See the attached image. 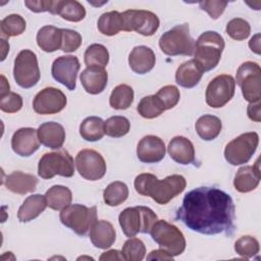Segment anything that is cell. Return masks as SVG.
Masks as SVG:
<instances>
[{"mask_svg":"<svg viewBox=\"0 0 261 261\" xmlns=\"http://www.w3.org/2000/svg\"><path fill=\"white\" fill-rule=\"evenodd\" d=\"M234 210L228 194L217 188L200 187L185 195L176 218L202 234H229L234 228Z\"/></svg>","mask_w":261,"mask_h":261,"instance_id":"1","label":"cell"},{"mask_svg":"<svg viewBox=\"0 0 261 261\" xmlns=\"http://www.w3.org/2000/svg\"><path fill=\"white\" fill-rule=\"evenodd\" d=\"M134 185L140 195L151 197L156 203L165 205L186 189L187 180L180 174L168 175L159 180L152 173H141L136 176Z\"/></svg>","mask_w":261,"mask_h":261,"instance_id":"2","label":"cell"},{"mask_svg":"<svg viewBox=\"0 0 261 261\" xmlns=\"http://www.w3.org/2000/svg\"><path fill=\"white\" fill-rule=\"evenodd\" d=\"M224 39L213 31L204 32L196 41L194 60L206 72L214 69L221 58L224 49Z\"/></svg>","mask_w":261,"mask_h":261,"instance_id":"3","label":"cell"},{"mask_svg":"<svg viewBox=\"0 0 261 261\" xmlns=\"http://www.w3.org/2000/svg\"><path fill=\"white\" fill-rule=\"evenodd\" d=\"M157 220L156 213L145 206L127 207L118 216L121 229L127 238H133L139 232L150 233L153 224Z\"/></svg>","mask_w":261,"mask_h":261,"instance_id":"4","label":"cell"},{"mask_svg":"<svg viewBox=\"0 0 261 261\" xmlns=\"http://www.w3.org/2000/svg\"><path fill=\"white\" fill-rule=\"evenodd\" d=\"M196 41L190 34L189 23L177 24L166 31L159 39V47L161 51L168 56L194 54Z\"/></svg>","mask_w":261,"mask_h":261,"instance_id":"5","label":"cell"},{"mask_svg":"<svg viewBox=\"0 0 261 261\" xmlns=\"http://www.w3.org/2000/svg\"><path fill=\"white\" fill-rule=\"evenodd\" d=\"M63 225L73 230L79 236H86L97 219L96 206L87 207L82 204H69L59 214Z\"/></svg>","mask_w":261,"mask_h":261,"instance_id":"6","label":"cell"},{"mask_svg":"<svg viewBox=\"0 0 261 261\" xmlns=\"http://www.w3.org/2000/svg\"><path fill=\"white\" fill-rule=\"evenodd\" d=\"M150 233L160 249L165 250L173 257L180 255L186 249V239L181 230L166 220H157Z\"/></svg>","mask_w":261,"mask_h":261,"instance_id":"7","label":"cell"},{"mask_svg":"<svg viewBox=\"0 0 261 261\" xmlns=\"http://www.w3.org/2000/svg\"><path fill=\"white\" fill-rule=\"evenodd\" d=\"M38 174L44 179H50L55 175L71 177L74 174L73 159L64 149L45 153L39 161Z\"/></svg>","mask_w":261,"mask_h":261,"instance_id":"8","label":"cell"},{"mask_svg":"<svg viewBox=\"0 0 261 261\" xmlns=\"http://www.w3.org/2000/svg\"><path fill=\"white\" fill-rule=\"evenodd\" d=\"M40 76L36 53L28 49L21 50L14 59L13 77L16 84L23 89H30L38 84Z\"/></svg>","mask_w":261,"mask_h":261,"instance_id":"9","label":"cell"},{"mask_svg":"<svg viewBox=\"0 0 261 261\" xmlns=\"http://www.w3.org/2000/svg\"><path fill=\"white\" fill-rule=\"evenodd\" d=\"M237 85L242 90L243 97L246 101L253 103L261 99V68L260 65L253 61L242 63L237 70Z\"/></svg>","mask_w":261,"mask_h":261,"instance_id":"10","label":"cell"},{"mask_svg":"<svg viewBox=\"0 0 261 261\" xmlns=\"http://www.w3.org/2000/svg\"><path fill=\"white\" fill-rule=\"evenodd\" d=\"M259 144V136L255 132L245 133L230 141L224 149V158L231 165H242L252 158Z\"/></svg>","mask_w":261,"mask_h":261,"instance_id":"11","label":"cell"},{"mask_svg":"<svg viewBox=\"0 0 261 261\" xmlns=\"http://www.w3.org/2000/svg\"><path fill=\"white\" fill-rule=\"evenodd\" d=\"M121 15L123 19L122 31H134L146 37L154 35L160 24L158 16L149 10L129 9L122 12Z\"/></svg>","mask_w":261,"mask_h":261,"instance_id":"12","label":"cell"},{"mask_svg":"<svg viewBox=\"0 0 261 261\" xmlns=\"http://www.w3.org/2000/svg\"><path fill=\"white\" fill-rule=\"evenodd\" d=\"M234 91V79L230 74H219L215 76L206 88V103L212 108L223 107L232 99Z\"/></svg>","mask_w":261,"mask_h":261,"instance_id":"13","label":"cell"},{"mask_svg":"<svg viewBox=\"0 0 261 261\" xmlns=\"http://www.w3.org/2000/svg\"><path fill=\"white\" fill-rule=\"evenodd\" d=\"M75 166L82 177L92 181L101 179L107 169L103 156L92 149H84L77 153Z\"/></svg>","mask_w":261,"mask_h":261,"instance_id":"14","label":"cell"},{"mask_svg":"<svg viewBox=\"0 0 261 261\" xmlns=\"http://www.w3.org/2000/svg\"><path fill=\"white\" fill-rule=\"evenodd\" d=\"M81 64L79 58L73 55L57 57L51 66V73L55 81L73 91L76 87V75Z\"/></svg>","mask_w":261,"mask_h":261,"instance_id":"15","label":"cell"},{"mask_svg":"<svg viewBox=\"0 0 261 261\" xmlns=\"http://www.w3.org/2000/svg\"><path fill=\"white\" fill-rule=\"evenodd\" d=\"M66 103V96L61 90L47 87L35 96L33 108L38 114H55L63 110Z\"/></svg>","mask_w":261,"mask_h":261,"instance_id":"16","label":"cell"},{"mask_svg":"<svg viewBox=\"0 0 261 261\" xmlns=\"http://www.w3.org/2000/svg\"><path fill=\"white\" fill-rule=\"evenodd\" d=\"M165 144L157 136L148 135L140 140L137 146V156L144 163L160 162L165 156Z\"/></svg>","mask_w":261,"mask_h":261,"instance_id":"17","label":"cell"},{"mask_svg":"<svg viewBox=\"0 0 261 261\" xmlns=\"http://www.w3.org/2000/svg\"><path fill=\"white\" fill-rule=\"evenodd\" d=\"M40 147L38 130L33 127H21L11 138V148L21 157L33 155Z\"/></svg>","mask_w":261,"mask_h":261,"instance_id":"18","label":"cell"},{"mask_svg":"<svg viewBox=\"0 0 261 261\" xmlns=\"http://www.w3.org/2000/svg\"><path fill=\"white\" fill-rule=\"evenodd\" d=\"M85 91L91 95H97L104 91L108 82V73L104 67L87 66L80 76Z\"/></svg>","mask_w":261,"mask_h":261,"instance_id":"19","label":"cell"},{"mask_svg":"<svg viewBox=\"0 0 261 261\" xmlns=\"http://www.w3.org/2000/svg\"><path fill=\"white\" fill-rule=\"evenodd\" d=\"M156 62L155 53L147 46L135 47L128 55V64L130 69L139 74H144L152 70Z\"/></svg>","mask_w":261,"mask_h":261,"instance_id":"20","label":"cell"},{"mask_svg":"<svg viewBox=\"0 0 261 261\" xmlns=\"http://www.w3.org/2000/svg\"><path fill=\"white\" fill-rule=\"evenodd\" d=\"M167 152L172 160L187 165L195 161V148L193 143L182 136H176L168 144Z\"/></svg>","mask_w":261,"mask_h":261,"instance_id":"21","label":"cell"},{"mask_svg":"<svg viewBox=\"0 0 261 261\" xmlns=\"http://www.w3.org/2000/svg\"><path fill=\"white\" fill-rule=\"evenodd\" d=\"M260 178L259 160H257L254 165L243 166L237 171L233 179V186L240 193H249L258 187Z\"/></svg>","mask_w":261,"mask_h":261,"instance_id":"22","label":"cell"},{"mask_svg":"<svg viewBox=\"0 0 261 261\" xmlns=\"http://www.w3.org/2000/svg\"><path fill=\"white\" fill-rule=\"evenodd\" d=\"M37 130L40 143L47 148L60 149L65 141L64 127L58 122H44Z\"/></svg>","mask_w":261,"mask_h":261,"instance_id":"23","label":"cell"},{"mask_svg":"<svg viewBox=\"0 0 261 261\" xmlns=\"http://www.w3.org/2000/svg\"><path fill=\"white\" fill-rule=\"evenodd\" d=\"M92 244L98 249L110 248L116 240V231L107 220H97L90 229Z\"/></svg>","mask_w":261,"mask_h":261,"instance_id":"24","label":"cell"},{"mask_svg":"<svg viewBox=\"0 0 261 261\" xmlns=\"http://www.w3.org/2000/svg\"><path fill=\"white\" fill-rule=\"evenodd\" d=\"M37 184L38 179L35 175L24 173L19 170L11 172L4 179L6 189L14 194L19 195L33 193L37 188Z\"/></svg>","mask_w":261,"mask_h":261,"instance_id":"25","label":"cell"},{"mask_svg":"<svg viewBox=\"0 0 261 261\" xmlns=\"http://www.w3.org/2000/svg\"><path fill=\"white\" fill-rule=\"evenodd\" d=\"M203 73L204 71L201 69L199 64L194 59H190L177 67L175 72V82L182 88L191 89L199 84Z\"/></svg>","mask_w":261,"mask_h":261,"instance_id":"26","label":"cell"},{"mask_svg":"<svg viewBox=\"0 0 261 261\" xmlns=\"http://www.w3.org/2000/svg\"><path fill=\"white\" fill-rule=\"evenodd\" d=\"M37 44L44 52H54L61 49L62 29L53 25H44L37 33Z\"/></svg>","mask_w":261,"mask_h":261,"instance_id":"27","label":"cell"},{"mask_svg":"<svg viewBox=\"0 0 261 261\" xmlns=\"http://www.w3.org/2000/svg\"><path fill=\"white\" fill-rule=\"evenodd\" d=\"M47 207L45 195L35 194L29 196L18 209L17 217L20 222H29L37 218Z\"/></svg>","mask_w":261,"mask_h":261,"instance_id":"28","label":"cell"},{"mask_svg":"<svg viewBox=\"0 0 261 261\" xmlns=\"http://www.w3.org/2000/svg\"><path fill=\"white\" fill-rule=\"evenodd\" d=\"M52 14H58L65 20L77 22L85 18L86 9L75 0H57L54 1Z\"/></svg>","mask_w":261,"mask_h":261,"instance_id":"29","label":"cell"},{"mask_svg":"<svg viewBox=\"0 0 261 261\" xmlns=\"http://www.w3.org/2000/svg\"><path fill=\"white\" fill-rule=\"evenodd\" d=\"M198 136L204 141H212L221 132L222 123L220 118L211 114H204L198 118L195 124Z\"/></svg>","mask_w":261,"mask_h":261,"instance_id":"30","label":"cell"},{"mask_svg":"<svg viewBox=\"0 0 261 261\" xmlns=\"http://www.w3.org/2000/svg\"><path fill=\"white\" fill-rule=\"evenodd\" d=\"M47 206L53 210H62L71 203V191L64 186L56 185L51 187L45 194Z\"/></svg>","mask_w":261,"mask_h":261,"instance_id":"31","label":"cell"},{"mask_svg":"<svg viewBox=\"0 0 261 261\" xmlns=\"http://www.w3.org/2000/svg\"><path fill=\"white\" fill-rule=\"evenodd\" d=\"M104 120L98 116H89L80 125L81 137L88 142H96L105 135Z\"/></svg>","mask_w":261,"mask_h":261,"instance_id":"32","label":"cell"},{"mask_svg":"<svg viewBox=\"0 0 261 261\" xmlns=\"http://www.w3.org/2000/svg\"><path fill=\"white\" fill-rule=\"evenodd\" d=\"M97 27L99 32L105 36L117 35L123 30L122 15L120 12L114 10L105 12L99 17Z\"/></svg>","mask_w":261,"mask_h":261,"instance_id":"33","label":"cell"},{"mask_svg":"<svg viewBox=\"0 0 261 261\" xmlns=\"http://www.w3.org/2000/svg\"><path fill=\"white\" fill-rule=\"evenodd\" d=\"M134 101V90L130 86L121 84L116 86L109 97V104L117 110L127 109Z\"/></svg>","mask_w":261,"mask_h":261,"instance_id":"34","label":"cell"},{"mask_svg":"<svg viewBox=\"0 0 261 261\" xmlns=\"http://www.w3.org/2000/svg\"><path fill=\"white\" fill-rule=\"evenodd\" d=\"M128 197L127 186L119 180L109 184L103 192L104 202L111 207L122 204Z\"/></svg>","mask_w":261,"mask_h":261,"instance_id":"35","label":"cell"},{"mask_svg":"<svg viewBox=\"0 0 261 261\" xmlns=\"http://www.w3.org/2000/svg\"><path fill=\"white\" fill-rule=\"evenodd\" d=\"M139 114L147 119H152L161 115L165 109L156 95L146 96L141 99L137 106Z\"/></svg>","mask_w":261,"mask_h":261,"instance_id":"36","label":"cell"},{"mask_svg":"<svg viewBox=\"0 0 261 261\" xmlns=\"http://www.w3.org/2000/svg\"><path fill=\"white\" fill-rule=\"evenodd\" d=\"M84 58L87 66L105 67L109 62V52L101 44H92L86 49Z\"/></svg>","mask_w":261,"mask_h":261,"instance_id":"37","label":"cell"},{"mask_svg":"<svg viewBox=\"0 0 261 261\" xmlns=\"http://www.w3.org/2000/svg\"><path fill=\"white\" fill-rule=\"evenodd\" d=\"M27 28L24 18L19 14H9L0 22V30L5 37H15L21 35Z\"/></svg>","mask_w":261,"mask_h":261,"instance_id":"38","label":"cell"},{"mask_svg":"<svg viewBox=\"0 0 261 261\" xmlns=\"http://www.w3.org/2000/svg\"><path fill=\"white\" fill-rule=\"evenodd\" d=\"M130 128L129 120L120 115L111 116L104 122L105 134L112 138H120L125 136Z\"/></svg>","mask_w":261,"mask_h":261,"instance_id":"39","label":"cell"},{"mask_svg":"<svg viewBox=\"0 0 261 261\" xmlns=\"http://www.w3.org/2000/svg\"><path fill=\"white\" fill-rule=\"evenodd\" d=\"M121 253L127 261H141L145 257L146 247L142 240L133 237L124 243Z\"/></svg>","mask_w":261,"mask_h":261,"instance_id":"40","label":"cell"},{"mask_svg":"<svg viewBox=\"0 0 261 261\" xmlns=\"http://www.w3.org/2000/svg\"><path fill=\"white\" fill-rule=\"evenodd\" d=\"M259 242L252 236H243L234 243V251L238 255L249 259L259 253Z\"/></svg>","mask_w":261,"mask_h":261,"instance_id":"41","label":"cell"},{"mask_svg":"<svg viewBox=\"0 0 261 261\" xmlns=\"http://www.w3.org/2000/svg\"><path fill=\"white\" fill-rule=\"evenodd\" d=\"M225 30L226 34L236 41H243L247 39L251 33V27L249 22L240 17L229 20Z\"/></svg>","mask_w":261,"mask_h":261,"instance_id":"42","label":"cell"},{"mask_svg":"<svg viewBox=\"0 0 261 261\" xmlns=\"http://www.w3.org/2000/svg\"><path fill=\"white\" fill-rule=\"evenodd\" d=\"M155 95L159 98L165 110L173 108L178 103L180 98L179 90L172 85L162 87Z\"/></svg>","mask_w":261,"mask_h":261,"instance_id":"43","label":"cell"},{"mask_svg":"<svg viewBox=\"0 0 261 261\" xmlns=\"http://www.w3.org/2000/svg\"><path fill=\"white\" fill-rule=\"evenodd\" d=\"M82 36L80 33L69 29H62V44L61 50L63 52H74L82 45Z\"/></svg>","mask_w":261,"mask_h":261,"instance_id":"44","label":"cell"},{"mask_svg":"<svg viewBox=\"0 0 261 261\" xmlns=\"http://www.w3.org/2000/svg\"><path fill=\"white\" fill-rule=\"evenodd\" d=\"M22 107V98L19 94L9 92L0 97V109L6 113H15Z\"/></svg>","mask_w":261,"mask_h":261,"instance_id":"45","label":"cell"},{"mask_svg":"<svg viewBox=\"0 0 261 261\" xmlns=\"http://www.w3.org/2000/svg\"><path fill=\"white\" fill-rule=\"evenodd\" d=\"M200 8L202 10H205L211 18L217 19L224 11L225 7L227 6L226 1H220V0H210V1H201L199 2Z\"/></svg>","mask_w":261,"mask_h":261,"instance_id":"46","label":"cell"},{"mask_svg":"<svg viewBox=\"0 0 261 261\" xmlns=\"http://www.w3.org/2000/svg\"><path fill=\"white\" fill-rule=\"evenodd\" d=\"M53 4L54 1L52 0H39V1H33V0H25L24 5L33 12H44L49 11L52 13L53 10Z\"/></svg>","mask_w":261,"mask_h":261,"instance_id":"47","label":"cell"},{"mask_svg":"<svg viewBox=\"0 0 261 261\" xmlns=\"http://www.w3.org/2000/svg\"><path fill=\"white\" fill-rule=\"evenodd\" d=\"M260 106H261L260 101L253 102V103H250L248 105V107H247V114H248V116H249V118L251 120L256 121V122H260L261 121Z\"/></svg>","mask_w":261,"mask_h":261,"instance_id":"48","label":"cell"},{"mask_svg":"<svg viewBox=\"0 0 261 261\" xmlns=\"http://www.w3.org/2000/svg\"><path fill=\"white\" fill-rule=\"evenodd\" d=\"M147 260H173V256L168 254L163 249H158L151 251L147 256Z\"/></svg>","mask_w":261,"mask_h":261,"instance_id":"49","label":"cell"},{"mask_svg":"<svg viewBox=\"0 0 261 261\" xmlns=\"http://www.w3.org/2000/svg\"><path fill=\"white\" fill-rule=\"evenodd\" d=\"M101 261H106V260H125L122 253L119 252L118 250H109L107 252H104L100 258Z\"/></svg>","mask_w":261,"mask_h":261,"instance_id":"50","label":"cell"},{"mask_svg":"<svg viewBox=\"0 0 261 261\" xmlns=\"http://www.w3.org/2000/svg\"><path fill=\"white\" fill-rule=\"evenodd\" d=\"M249 47L254 53L260 54V34H256L251 38L249 41Z\"/></svg>","mask_w":261,"mask_h":261,"instance_id":"51","label":"cell"},{"mask_svg":"<svg viewBox=\"0 0 261 261\" xmlns=\"http://www.w3.org/2000/svg\"><path fill=\"white\" fill-rule=\"evenodd\" d=\"M9 88L10 87H9L8 82L6 81L5 76L2 74L1 75V94H0V97L6 95L7 93H9Z\"/></svg>","mask_w":261,"mask_h":261,"instance_id":"52","label":"cell"},{"mask_svg":"<svg viewBox=\"0 0 261 261\" xmlns=\"http://www.w3.org/2000/svg\"><path fill=\"white\" fill-rule=\"evenodd\" d=\"M1 46H2V58H1V60L3 61L6 57V53L9 51V44L6 42V40L1 39Z\"/></svg>","mask_w":261,"mask_h":261,"instance_id":"53","label":"cell"}]
</instances>
